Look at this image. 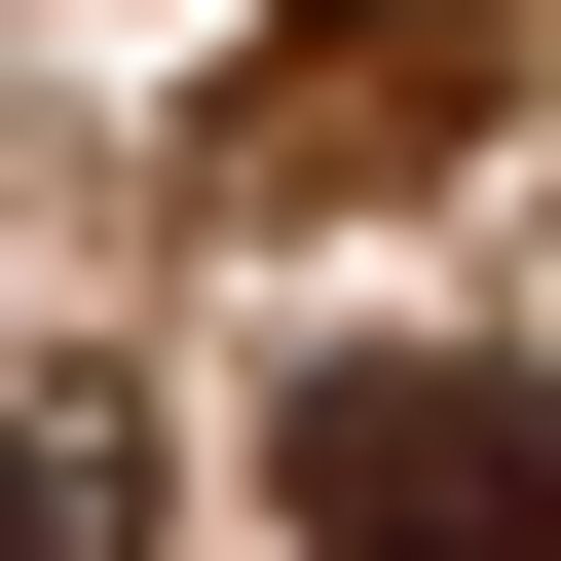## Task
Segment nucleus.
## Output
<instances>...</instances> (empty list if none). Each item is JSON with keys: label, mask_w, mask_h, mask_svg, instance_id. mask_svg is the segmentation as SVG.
I'll return each mask as SVG.
<instances>
[{"label": "nucleus", "mask_w": 561, "mask_h": 561, "mask_svg": "<svg viewBox=\"0 0 561 561\" xmlns=\"http://www.w3.org/2000/svg\"><path fill=\"white\" fill-rule=\"evenodd\" d=\"M300 561H561V375H449V337H337L262 412Z\"/></svg>", "instance_id": "f257e3e1"}, {"label": "nucleus", "mask_w": 561, "mask_h": 561, "mask_svg": "<svg viewBox=\"0 0 561 561\" xmlns=\"http://www.w3.org/2000/svg\"><path fill=\"white\" fill-rule=\"evenodd\" d=\"M0 561H150V412L38 337V375H0Z\"/></svg>", "instance_id": "f03ea898"}]
</instances>
